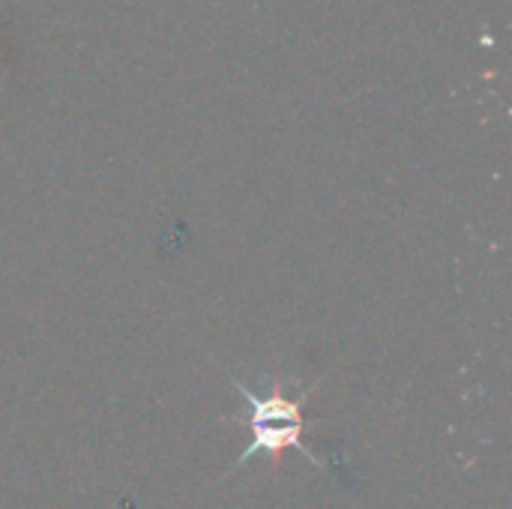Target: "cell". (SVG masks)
Wrapping results in <instances>:
<instances>
[{"instance_id": "1", "label": "cell", "mask_w": 512, "mask_h": 509, "mask_svg": "<svg viewBox=\"0 0 512 509\" xmlns=\"http://www.w3.org/2000/svg\"><path fill=\"white\" fill-rule=\"evenodd\" d=\"M237 387V393L243 396V402H246V408H249V414L243 417V420H237L243 429H249V435H252V441L246 444V450L240 453V459H237V465H243V462H249V456H258V453H282V450H288V447H294V450H300L312 465H321L318 459H315V453L300 441V435H303V426H306V420H303V399L309 396V390L300 396V399H288V396H282L279 390H273V396H258L255 390H249L246 384H234Z\"/></svg>"}]
</instances>
